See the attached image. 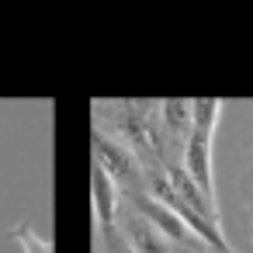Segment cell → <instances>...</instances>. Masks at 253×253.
<instances>
[{"label": "cell", "mask_w": 253, "mask_h": 253, "mask_svg": "<svg viewBox=\"0 0 253 253\" xmlns=\"http://www.w3.org/2000/svg\"><path fill=\"white\" fill-rule=\"evenodd\" d=\"M108 253H132V246L125 243V236H118V232H108Z\"/></svg>", "instance_id": "cell-8"}, {"label": "cell", "mask_w": 253, "mask_h": 253, "mask_svg": "<svg viewBox=\"0 0 253 253\" xmlns=\"http://www.w3.org/2000/svg\"><path fill=\"white\" fill-rule=\"evenodd\" d=\"M122 236H125V243L132 246V253H173V243H170L149 218H142L139 211H128V215H125Z\"/></svg>", "instance_id": "cell-4"}, {"label": "cell", "mask_w": 253, "mask_h": 253, "mask_svg": "<svg viewBox=\"0 0 253 253\" xmlns=\"http://www.w3.org/2000/svg\"><path fill=\"white\" fill-rule=\"evenodd\" d=\"M160 122H163V139H173L184 153V142H187L191 125H194V101H163Z\"/></svg>", "instance_id": "cell-5"}, {"label": "cell", "mask_w": 253, "mask_h": 253, "mask_svg": "<svg viewBox=\"0 0 253 253\" xmlns=\"http://www.w3.org/2000/svg\"><path fill=\"white\" fill-rule=\"evenodd\" d=\"M184 253H211V250H205V246H194V250H184Z\"/></svg>", "instance_id": "cell-9"}, {"label": "cell", "mask_w": 253, "mask_h": 253, "mask_svg": "<svg viewBox=\"0 0 253 253\" xmlns=\"http://www.w3.org/2000/svg\"><path fill=\"white\" fill-rule=\"evenodd\" d=\"M218 118H222V101H215V97H201V101H194V125H191V135H187L184 153H180V167L187 170V177L201 187V194H205L211 205H215L211 139H215Z\"/></svg>", "instance_id": "cell-1"}, {"label": "cell", "mask_w": 253, "mask_h": 253, "mask_svg": "<svg viewBox=\"0 0 253 253\" xmlns=\"http://www.w3.org/2000/svg\"><path fill=\"white\" fill-rule=\"evenodd\" d=\"M132 205H135V211L142 215V218H149L170 243H177V246H184V250H194V246H201L198 239H194V232L180 222V215L173 211V208H167L163 201H156L153 194H135L132 198ZM208 250V246H205Z\"/></svg>", "instance_id": "cell-3"}, {"label": "cell", "mask_w": 253, "mask_h": 253, "mask_svg": "<svg viewBox=\"0 0 253 253\" xmlns=\"http://www.w3.org/2000/svg\"><path fill=\"white\" fill-rule=\"evenodd\" d=\"M90 191H94V211H97V222L111 232V225H115V208H118V187H115V180L94 163V170H90Z\"/></svg>", "instance_id": "cell-6"}, {"label": "cell", "mask_w": 253, "mask_h": 253, "mask_svg": "<svg viewBox=\"0 0 253 253\" xmlns=\"http://www.w3.org/2000/svg\"><path fill=\"white\" fill-rule=\"evenodd\" d=\"M11 236H14V239H18V243L25 246V253H52V246H49V243H45L42 236H35V232H32L28 225H21V229H14Z\"/></svg>", "instance_id": "cell-7"}, {"label": "cell", "mask_w": 253, "mask_h": 253, "mask_svg": "<svg viewBox=\"0 0 253 253\" xmlns=\"http://www.w3.org/2000/svg\"><path fill=\"white\" fill-rule=\"evenodd\" d=\"M94 163L115 180V184H125V187H132L135 180H139V160L132 156V149L125 146V142H115V139H108V135H101V128L94 132Z\"/></svg>", "instance_id": "cell-2"}]
</instances>
